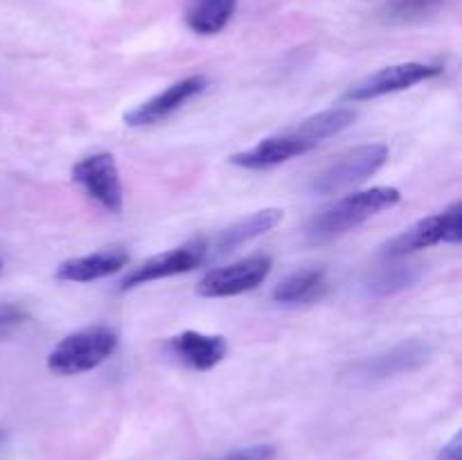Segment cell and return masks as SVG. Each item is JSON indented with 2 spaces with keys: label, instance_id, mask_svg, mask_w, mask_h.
Listing matches in <instances>:
<instances>
[{
  "label": "cell",
  "instance_id": "cell-1",
  "mask_svg": "<svg viewBox=\"0 0 462 460\" xmlns=\"http://www.w3.org/2000/svg\"><path fill=\"white\" fill-rule=\"evenodd\" d=\"M402 201V192L397 188L379 185V188L361 189V192L347 194L338 198L332 206L320 210L307 225V235L314 242H325V239L338 237L356 225L365 224L368 219L377 216L379 212L397 206Z\"/></svg>",
  "mask_w": 462,
  "mask_h": 460
},
{
  "label": "cell",
  "instance_id": "cell-2",
  "mask_svg": "<svg viewBox=\"0 0 462 460\" xmlns=\"http://www.w3.org/2000/svg\"><path fill=\"white\" fill-rule=\"evenodd\" d=\"M116 347L117 334L106 325L79 329L54 345L48 356V368L57 374L75 377L102 365L116 352Z\"/></svg>",
  "mask_w": 462,
  "mask_h": 460
},
{
  "label": "cell",
  "instance_id": "cell-3",
  "mask_svg": "<svg viewBox=\"0 0 462 460\" xmlns=\"http://www.w3.org/2000/svg\"><path fill=\"white\" fill-rule=\"evenodd\" d=\"M388 161V147L386 144H361V147L350 149V152L341 153L334 158L328 167L319 171L311 179L310 189L311 194H320V197H329V194H338L343 189H350L355 185L364 183L370 176L377 174Z\"/></svg>",
  "mask_w": 462,
  "mask_h": 460
},
{
  "label": "cell",
  "instance_id": "cell-4",
  "mask_svg": "<svg viewBox=\"0 0 462 460\" xmlns=\"http://www.w3.org/2000/svg\"><path fill=\"white\" fill-rule=\"evenodd\" d=\"M462 242V203L456 201L447 210L438 212V215L427 216V219L418 221L404 233L393 237L391 242L383 244L382 255L397 260V257H406L422 248H431L436 244H460Z\"/></svg>",
  "mask_w": 462,
  "mask_h": 460
},
{
  "label": "cell",
  "instance_id": "cell-5",
  "mask_svg": "<svg viewBox=\"0 0 462 460\" xmlns=\"http://www.w3.org/2000/svg\"><path fill=\"white\" fill-rule=\"evenodd\" d=\"M273 260L269 255H251L233 262L228 266L212 269L197 284V293L203 298H230L253 291L260 287L271 273Z\"/></svg>",
  "mask_w": 462,
  "mask_h": 460
},
{
  "label": "cell",
  "instance_id": "cell-6",
  "mask_svg": "<svg viewBox=\"0 0 462 460\" xmlns=\"http://www.w3.org/2000/svg\"><path fill=\"white\" fill-rule=\"evenodd\" d=\"M442 72L440 66H431V63L420 61H406L397 63V66L382 68V70L373 72L365 79L356 81L343 95V102H370V99L383 97V95L400 93V90L413 88V86L422 84V81L433 79Z\"/></svg>",
  "mask_w": 462,
  "mask_h": 460
},
{
  "label": "cell",
  "instance_id": "cell-7",
  "mask_svg": "<svg viewBox=\"0 0 462 460\" xmlns=\"http://www.w3.org/2000/svg\"><path fill=\"white\" fill-rule=\"evenodd\" d=\"M72 180L88 198L108 212L122 210V183L116 158L108 152L90 153L72 165Z\"/></svg>",
  "mask_w": 462,
  "mask_h": 460
},
{
  "label": "cell",
  "instance_id": "cell-8",
  "mask_svg": "<svg viewBox=\"0 0 462 460\" xmlns=\"http://www.w3.org/2000/svg\"><path fill=\"white\" fill-rule=\"evenodd\" d=\"M203 262H208L206 242H203V239H194V242L183 244V246L171 248V251L144 260L143 264L135 266L134 271H129V273L122 278L120 289L122 291H129V289L140 287V284L156 282V280L171 278V275L188 273V271L201 266Z\"/></svg>",
  "mask_w": 462,
  "mask_h": 460
},
{
  "label": "cell",
  "instance_id": "cell-9",
  "mask_svg": "<svg viewBox=\"0 0 462 460\" xmlns=\"http://www.w3.org/2000/svg\"><path fill=\"white\" fill-rule=\"evenodd\" d=\"M431 354L433 347L429 343L413 338V341H404L400 345L391 347V350L382 352V354L373 356V359H365L361 363H356L350 377L355 379V383L382 382V379L420 370L422 365H427L431 361Z\"/></svg>",
  "mask_w": 462,
  "mask_h": 460
},
{
  "label": "cell",
  "instance_id": "cell-10",
  "mask_svg": "<svg viewBox=\"0 0 462 460\" xmlns=\"http://www.w3.org/2000/svg\"><path fill=\"white\" fill-rule=\"evenodd\" d=\"M206 88H208V79L203 75L185 77V79L174 81V84L167 86L165 90H161L158 95L149 97L147 102L138 104L135 108L126 111L125 122L129 126L158 124V122L174 115V113L179 111V108H183L189 99L199 97Z\"/></svg>",
  "mask_w": 462,
  "mask_h": 460
},
{
  "label": "cell",
  "instance_id": "cell-11",
  "mask_svg": "<svg viewBox=\"0 0 462 460\" xmlns=\"http://www.w3.org/2000/svg\"><path fill=\"white\" fill-rule=\"evenodd\" d=\"M165 352L174 361L183 363L185 368L206 373V370H212L224 361V356L228 354V343L217 334H201L188 329V332L167 338Z\"/></svg>",
  "mask_w": 462,
  "mask_h": 460
},
{
  "label": "cell",
  "instance_id": "cell-12",
  "mask_svg": "<svg viewBox=\"0 0 462 460\" xmlns=\"http://www.w3.org/2000/svg\"><path fill=\"white\" fill-rule=\"evenodd\" d=\"M311 149H314V144L307 143L305 138L296 135L293 131H287V133L264 138L260 144L246 149V152L235 153L228 161L230 165L242 167V170L264 171L273 170V167L282 165V162L291 161V158L302 156V153L311 152Z\"/></svg>",
  "mask_w": 462,
  "mask_h": 460
},
{
  "label": "cell",
  "instance_id": "cell-13",
  "mask_svg": "<svg viewBox=\"0 0 462 460\" xmlns=\"http://www.w3.org/2000/svg\"><path fill=\"white\" fill-rule=\"evenodd\" d=\"M282 219H284V210H280V207H264V210L253 212V215L246 216V219L235 221V224H230L228 228L212 235L210 239H203V242H206L208 260H215V257L226 255V253L235 251V248L262 237V235H266L269 230H273Z\"/></svg>",
  "mask_w": 462,
  "mask_h": 460
},
{
  "label": "cell",
  "instance_id": "cell-14",
  "mask_svg": "<svg viewBox=\"0 0 462 460\" xmlns=\"http://www.w3.org/2000/svg\"><path fill=\"white\" fill-rule=\"evenodd\" d=\"M126 262H129V253L122 248H108V251L61 262L57 266V278L63 282H93V280L108 278V275L122 271Z\"/></svg>",
  "mask_w": 462,
  "mask_h": 460
},
{
  "label": "cell",
  "instance_id": "cell-15",
  "mask_svg": "<svg viewBox=\"0 0 462 460\" xmlns=\"http://www.w3.org/2000/svg\"><path fill=\"white\" fill-rule=\"evenodd\" d=\"M325 287H328V278H325L323 269H300L284 278L278 287L273 289V300L280 305H305V302L316 300L323 296Z\"/></svg>",
  "mask_w": 462,
  "mask_h": 460
},
{
  "label": "cell",
  "instance_id": "cell-16",
  "mask_svg": "<svg viewBox=\"0 0 462 460\" xmlns=\"http://www.w3.org/2000/svg\"><path fill=\"white\" fill-rule=\"evenodd\" d=\"M237 0H192L185 12V23L201 36L219 34L233 18Z\"/></svg>",
  "mask_w": 462,
  "mask_h": 460
},
{
  "label": "cell",
  "instance_id": "cell-17",
  "mask_svg": "<svg viewBox=\"0 0 462 460\" xmlns=\"http://www.w3.org/2000/svg\"><path fill=\"white\" fill-rule=\"evenodd\" d=\"M355 120H356L355 108L338 106V108H329V111L316 113V115L307 117V120H302L300 124L291 131L296 135H300V138H305L307 143L314 144V147H319L323 140L332 138V135L341 133V131H346L347 126L355 124Z\"/></svg>",
  "mask_w": 462,
  "mask_h": 460
},
{
  "label": "cell",
  "instance_id": "cell-18",
  "mask_svg": "<svg viewBox=\"0 0 462 460\" xmlns=\"http://www.w3.org/2000/svg\"><path fill=\"white\" fill-rule=\"evenodd\" d=\"M420 278H422V266L420 264H386L370 275L365 289L373 296L386 298L413 287Z\"/></svg>",
  "mask_w": 462,
  "mask_h": 460
},
{
  "label": "cell",
  "instance_id": "cell-19",
  "mask_svg": "<svg viewBox=\"0 0 462 460\" xmlns=\"http://www.w3.org/2000/svg\"><path fill=\"white\" fill-rule=\"evenodd\" d=\"M447 0H383L382 14L386 21L400 23H422L427 18L436 16Z\"/></svg>",
  "mask_w": 462,
  "mask_h": 460
},
{
  "label": "cell",
  "instance_id": "cell-20",
  "mask_svg": "<svg viewBox=\"0 0 462 460\" xmlns=\"http://www.w3.org/2000/svg\"><path fill=\"white\" fill-rule=\"evenodd\" d=\"M30 316L23 309L21 305H14V302H0V336L14 332L16 327H21L23 323H27Z\"/></svg>",
  "mask_w": 462,
  "mask_h": 460
},
{
  "label": "cell",
  "instance_id": "cell-21",
  "mask_svg": "<svg viewBox=\"0 0 462 460\" xmlns=\"http://www.w3.org/2000/svg\"><path fill=\"white\" fill-rule=\"evenodd\" d=\"M275 458V446L273 445H253L244 446V449L226 454L219 460H273Z\"/></svg>",
  "mask_w": 462,
  "mask_h": 460
},
{
  "label": "cell",
  "instance_id": "cell-22",
  "mask_svg": "<svg viewBox=\"0 0 462 460\" xmlns=\"http://www.w3.org/2000/svg\"><path fill=\"white\" fill-rule=\"evenodd\" d=\"M438 460H462V431L456 433L451 437V442H447L442 446V451L438 454Z\"/></svg>",
  "mask_w": 462,
  "mask_h": 460
},
{
  "label": "cell",
  "instance_id": "cell-23",
  "mask_svg": "<svg viewBox=\"0 0 462 460\" xmlns=\"http://www.w3.org/2000/svg\"><path fill=\"white\" fill-rule=\"evenodd\" d=\"M5 437H7V433H5L3 428H0V445H3V442H5Z\"/></svg>",
  "mask_w": 462,
  "mask_h": 460
},
{
  "label": "cell",
  "instance_id": "cell-24",
  "mask_svg": "<svg viewBox=\"0 0 462 460\" xmlns=\"http://www.w3.org/2000/svg\"><path fill=\"white\" fill-rule=\"evenodd\" d=\"M0 269H3V262H0Z\"/></svg>",
  "mask_w": 462,
  "mask_h": 460
}]
</instances>
